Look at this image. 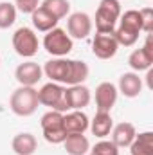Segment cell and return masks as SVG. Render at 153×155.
Segmentation results:
<instances>
[{
	"instance_id": "obj_1",
	"label": "cell",
	"mask_w": 153,
	"mask_h": 155,
	"mask_svg": "<svg viewBox=\"0 0 153 155\" xmlns=\"http://www.w3.org/2000/svg\"><path fill=\"white\" fill-rule=\"evenodd\" d=\"M43 74L54 83L60 85H81L88 79L90 69L81 60H70V58H52L43 67Z\"/></svg>"
},
{
	"instance_id": "obj_2",
	"label": "cell",
	"mask_w": 153,
	"mask_h": 155,
	"mask_svg": "<svg viewBox=\"0 0 153 155\" xmlns=\"http://www.w3.org/2000/svg\"><path fill=\"white\" fill-rule=\"evenodd\" d=\"M38 90L34 87H18L9 97V108L15 116L29 117L38 110Z\"/></svg>"
},
{
	"instance_id": "obj_3",
	"label": "cell",
	"mask_w": 153,
	"mask_h": 155,
	"mask_svg": "<svg viewBox=\"0 0 153 155\" xmlns=\"http://www.w3.org/2000/svg\"><path fill=\"white\" fill-rule=\"evenodd\" d=\"M122 9L119 0H101L96 11V31L97 33H114Z\"/></svg>"
},
{
	"instance_id": "obj_4",
	"label": "cell",
	"mask_w": 153,
	"mask_h": 155,
	"mask_svg": "<svg viewBox=\"0 0 153 155\" xmlns=\"http://www.w3.org/2000/svg\"><path fill=\"white\" fill-rule=\"evenodd\" d=\"M43 49L54 58H67L74 49V40L61 27H54L43 36Z\"/></svg>"
},
{
	"instance_id": "obj_5",
	"label": "cell",
	"mask_w": 153,
	"mask_h": 155,
	"mask_svg": "<svg viewBox=\"0 0 153 155\" xmlns=\"http://www.w3.org/2000/svg\"><path fill=\"white\" fill-rule=\"evenodd\" d=\"M11 43H13V49L18 56L22 58H33L38 54V49H40V40L38 35L34 29L31 27H18L11 38Z\"/></svg>"
},
{
	"instance_id": "obj_6",
	"label": "cell",
	"mask_w": 153,
	"mask_h": 155,
	"mask_svg": "<svg viewBox=\"0 0 153 155\" xmlns=\"http://www.w3.org/2000/svg\"><path fill=\"white\" fill-rule=\"evenodd\" d=\"M41 132L47 143L50 144H63L67 132L63 128V114L56 112V110H49L41 116Z\"/></svg>"
},
{
	"instance_id": "obj_7",
	"label": "cell",
	"mask_w": 153,
	"mask_h": 155,
	"mask_svg": "<svg viewBox=\"0 0 153 155\" xmlns=\"http://www.w3.org/2000/svg\"><path fill=\"white\" fill-rule=\"evenodd\" d=\"M63 94H65V87L63 85L49 81L38 90V103L47 107V108H50V110L65 114L67 107H65V101H63Z\"/></svg>"
},
{
	"instance_id": "obj_8",
	"label": "cell",
	"mask_w": 153,
	"mask_h": 155,
	"mask_svg": "<svg viewBox=\"0 0 153 155\" xmlns=\"http://www.w3.org/2000/svg\"><path fill=\"white\" fill-rule=\"evenodd\" d=\"M92 27H94V22L90 18L88 13H83V11H76L72 15H69L67 18V33L72 40H85L92 35Z\"/></svg>"
},
{
	"instance_id": "obj_9",
	"label": "cell",
	"mask_w": 153,
	"mask_h": 155,
	"mask_svg": "<svg viewBox=\"0 0 153 155\" xmlns=\"http://www.w3.org/2000/svg\"><path fill=\"white\" fill-rule=\"evenodd\" d=\"M63 101H65V107H67V112L69 110H83L90 105L92 101V92L88 87H85L83 83L81 85H70V87H65V94H63Z\"/></svg>"
},
{
	"instance_id": "obj_10",
	"label": "cell",
	"mask_w": 153,
	"mask_h": 155,
	"mask_svg": "<svg viewBox=\"0 0 153 155\" xmlns=\"http://www.w3.org/2000/svg\"><path fill=\"white\" fill-rule=\"evenodd\" d=\"M119 51V43L114 33H96L92 38V52L99 60H110Z\"/></svg>"
},
{
	"instance_id": "obj_11",
	"label": "cell",
	"mask_w": 153,
	"mask_h": 155,
	"mask_svg": "<svg viewBox=\"0 0 153 155\" xmlns=\"http://www.w3.org/2000/svg\"><path fill=\"white\" fill-rule=\"evenodd\" d=\"M117 85H114L112 81H103L96 87V108L97 112H112V108L117 103Z\"/></svg>"
},
{
	"instance_id": "obj_12",
	"label": "cell",
	"mask_w": 153,
	"mask_h": 155,
	"mask_svg": "<svg viewBox=\"0 0 153 155\" xmlns=\"http://www.w3.org/2000/svg\"><path fill=\"white\" fill-rule=\"evenodd\" d=\"M15 78H16L18 85H22V87H34L43 78V69L36 61L27 60L15 69Z\"/></svg>"
},
{
	"instance_id": "obj_13",
	"label": "cell",
	"mask_w": 153,
	"mask_h": 155,
	"mask_svg": "<svg viewBox=\"0 0 153 155\" xmlns=\"http://www.w3.org/2000/svg\"><path fill=\"white\" fill-rule=\"evenodd\" d=\"M144 88V83H142V78L139 76V72H124L119 78V83H117V90L119 94H122L124 97L128 99H133V97H139L141 92Z\"/></svg>"
},
{
	"instance_id": "obj_14",
	"label": "cell",
	"mask_w": 153,
	"mask_h": 155,
	"mask_svg": "<svg viewBox=\"0 0 153 155\" xmlns=\"http://www.w3.org/2000/svg\"><path fill=\"white\" fill-rule=\"evenodd\" d=\"M90 126V119L83 110H69L63 114V128L69 134H85Z\"/></svg>"
},
{
	"instance_id": "obj_15",
	"label": "cell",
	"mask_w": 153,
	"mask_h": 155,
	"mask_svg": "<svg viewBox=\"0 0 153 155\" xmlns=\"http://www.w3.org/2000/svg\"><path fill=\"white\" fill-rule=\"evenodd\" d=\"M110 135H112V143H114L117 148H128L132 144V141L135 139L137 130H135V126L132 123L122 121V123L115 124L114 128H112Z\"/></svg>"
},
{
	"instance_id": "obj_16",
	"label": "cell",
	"mask_w": 153,
	"mask_h": 155,
	"mask_svg": "<svg viewBox=\"0 0 153 155\" xmlns=\"http://www.w3.org/2000/svg\"><path fill=\"white\" fill-rule=\"evenodd\" d=\"M11 148L16 155H33L38 148V141L33 134L29 132H22L16 134L11 141Z\"/></svg>"
},
{
	"instance_id": "obj_17",
	"label": "cell",
	"mask_w": 153,
	"mask_h": 155,
	"mask_svg": "<svg viewBox=\"0 0 153 155\" xmlns=\"http://www.w3.org/2000/svg\"><path fill=\"white\" fill-rule=\"evenodd\" d=\"M88 128L97 139H106L114 128V119L110 116V112H96Z\"/></svg>"
},
{
	"instance_id": "obj_18",
	"label": "cell",
	"mask_w": 153,
	"mask_h": 155,
	"mask_svg": "<svg viewBox=\"0 0 153 155\" xmlns=\"http://www.w3.org/2000/svg\"><path fill=\"white\" fill-rule=\"evenodd\" d=\"M58 18H54L49 11H45L41 5H38V9H34L31 13V24L34 27V31H40V33H49L50 29L58 27Z\"/></svg>"
},
{
	"instance_id": "obj_19",
	"label": "cell",
	"mask_w": 153,
	"mask_h": 155,
	"mask_svg": "<svg viewBox=\"0 0 153 155\" xmlns=\"http://www.w3.org/2000/svg\"><path fill=\"white\" fill-rule=\"evenodd\" d=\"M63 146L69 155H86L90 152V141L85 134H69L63 141Z\"/></svg>"
},
{
	"instance_id": "obj_20",
	"label": "cell",
	"mask_w": 153,
	"mask_h": 155,
	"mask_svg": "<svg viewBox=\"0 0 153 155\" xmlns=\"http://www.w3.org/2000/svg\"><path fill=\"white\" fill-rule=\"evenodd\" d=\"M128 65L133 72H144L148 69H151L153 65V54L148 52L146 49H135L132 51V54L128 56Z\"/></svg>"
},
{
	"instance_id": "obj_21",
	"label": "cell",
	"mask_w": 153,
	"mask_h": 155,
	"mask_svg": "<svg viewBox=\"0 0 153 155\" xmlns=\"http://www.w3.org/2000/svg\"><path fill=\"white\" fill-rule=\"evenodd\" d=\"M132 155H153V132H141L128 146Z\"/></svg>"
},
{
	"instance_id": "obj_22",
	"label": "cell",
	"mask_w": 153,
	"mask_h": 155,
	"mask_svg": "<svg viewBox=\"0 0 153 155\" xmlns=\"http://www.w3.org/2000/svg\"><path fill=\"white\" fill-rule=\"evenodd\" d=\"M40 5L58 20L70 15V2L69 0H43Z\"/></svg>"
},
{
	"instance_id": "obj_23",
	"label": "cell",
	"mask_w": 153,
	"mask_h": 155,
	"mask_svg": "<svg viewBox=\"0 0 153 155\" xmlns=\"http://www.w3.org/2000/svg\"><path fill=\"white\" fill-rule=\"evenodd\" d=\"M16 7L11 2H0V29H9L16 22Z\"/></svg>"
},
{
	"instance_id": "obj_24",
	"label": "cell",
	"mask_w": 153,
	"mask_h": 155,
	"mask_svg": "<svg viewBox=\"0 0 153 155\" xmlns=\"http://www.w3.org/2000/svg\"><path fill=\"white\" fill-rule=\"evenodd\" d=\"M90 155H119V148L112 141L101 139L99 143H96L94 148H90Z\"/></svg>"
},
{
	"instance_id": "obj_25",
	"label": "cell",
	"mask_w": 153,
	"mask_h": 155,
	"mask_svg": "<svg viewBox=\"0 0 153 155\" xmlns=\"http://www.w3.org/2000/svg\"><path fill=\"white\" fill-rule=\"evenodd\" d=\"M139 15H141V24H142V33H146V35L153 33V9L142 7V9H139Z\"/></svg>"
},
{
	"instance_id": "obj_26",
	"label": "cell",
	"mask_w": 153,
	"mask_h": 155,
	"mask_svg": "<svg viewBox=\"0 0 153 155\" xmlns=\"http://www.w3.org/2000/svg\"><path fill=\"white\" fill-rule=\"evenodd\" d=\"M40 0H15V7L16 11L24 13V15H31L34 9H38Z\"/></svg>"
},
{
	"instance_id": "obj_27",
	"label": "cell",
	"mask_w": 153,
	"mask_h": 155,
	"mask_svg": "<svg viewBox=\"0 0 153 155\" xmlns=\"http://www.w3.org/2000/svg\"><path fill=\"white\" fill-rule=\"evenodd\" d=\"M151 78H153V69H148V71H146V87H148L150 90H151V88H153Z\"/></svg>"
},
{
	"instance_id": "obj_28",
	"label": "cell",
	"mask_w": 153,
	"mask_h": 155,
	"mask_svg": "<svg viewBox=\"0 0 153 155\" xmlns=\"http://www.w3.org/2000/svg\"><path fill=\"white\" fill-rule=\"evenodd\" d=\"M86 155H90V153H86Z\"/></svg>"
}]
</instances>
